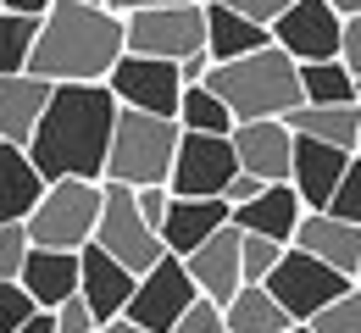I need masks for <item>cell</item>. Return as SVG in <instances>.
<instances>
[{
	"mask_svg": "<svg viewBox=\"0 0 361 333\" xmlns=\"http://www.w3.org/2000/svg\"><path fill=\"white\" fill-rule=\"evenodd\" d=\"M339 67L361 78V17H345V28H339Z\"/></svg>",
	"mask_w": 361,
	"mask_h": 333,
	"instance_id": "obj_37",
	"label": "cell"
},
{
	"mask_svg": "<svg viewBox=\"0 0 361 333\" xmlns=\"http://www.w3.org/2000/svg\"><path fill=\"white\" fill-rule=\"evenodd\" d=\"M262 289H267L272 300L283 306V317L300 328V322H312L322 306H334L339 294H350L356 284H350V278H339L334 267L312 261V256H300V250L289 244V250H283V261L267 272V284H262Z\"/></svg>",
	"mask_w": 361,
	"mask_h": 333,
	"instance_id": "obj_7",
	"label": "cell"
},
{
	"mask_svg": "<svg viewBox=\"0 0 361 333\" xmlns=\"http://www.w3.org/2000/svg\"><path fill=\"white\" fill-rule=\"evenodd\" d=\"M195 300H200V294H195V284H189L183 261H178V256H161L150 272H139L134 300H128L123 322H134L139 333H173V322H178Z\"/></svg>",
	"mask_w": 361,
	"mask_h": 333,
	"instance_id": "obj_10",
	"label": "cell"
},
{
	"mask_svg": "<svg viewBox=\"0 0 361 333\" xmlns=\"http://www.w3.org/2000/svg\"><path fill=\"white\" fill-rule=\"evenodd\" d=\"M322 6H334V17H361V0H322Z\"/></svg>",
	"mask_w": 361,
	"mask_h": 333,
	"instance_id": "obj_43",
	"label": "cell"
},
{
	"mask_svg": "<svg viewBox=\"0 0 361 333\" xmlns=\"http://www.w3.org/2000/svg\"><path fill=\"white\" fill-rule=\"evenodd\" d=\"M173 122H178V134H217V139H228V134H233V117H228V106L212 95L206 84H195V89H183V95H178Z\"/></svg>",
	"mask_w": 361,
	"mask_h": 333,
	"instance_id": "obj_26",
	"label": "cell"
},
{
	"mask_svg": "<svg viewBox=\"0 0 361 333\" xmlns=\"http://www.w3.org/2000/svg\"><path fill=\"white\" fill-rule=\"evenodd\" d=\"M167 200H173V194L161 189V184H156V189H134V206H139V217H145V222H150L156 234H161V217H167Z\"/></svg>",
	"mask_w": 361,
	"mask_h": 333,
	"instance_id": "obj_38",
	"label": "cell"
},
{
	"mask_svg": "<svg viewBox=\"0 0 361 333\" xmlns=\"http://www.w3.org/2000/svg\"><path fill=\"white\" fill-rule=\"evenodd\" d=\"M39 317V306L23 294V284H0V333H17Z\"/></svg>",
	"mask_w": 361,
	"mask_h": 333,
	"instance_id": "obj_33",
	"label": "cell"
},
{
	"mask_svg": "<svg viewBox=\"0 0 361 333\" xmlns=\"http://www.w3.org/2000/svg\"><path fill=\"white\" fill-rule=\"evenodd\" d=\"M306 328H312V333H361V289L339 294L334 306H322Z\"/></svg>",
	"mask_w": 361,
	"mask_h": 333,
	"instance_id": "obj_31",
	"label": "cell"
},
{
	"mask_svg": "<svg viewBox=\"0 0 361 333\" xmlns=\"http://www.w3.org/2000/svg\"><path fill=\"white\" fill-rule=\"evenodd\" d=\"M17 333H50V317H45V311H39V317H34L28 328H17Z\"/></svg>",
	"mask_w": 361,
	"mask_h": 333,
	"instance_id": "obj_45",
	"label": "cell"
},
{
	"mask_svg": "<svg viewBox=\"0 0 361 333\" xmlns=\"http://www.w3.org/2000/svg\"><path fill=\"white\" fill-rule=\"evenodd\" d=\"M94 222H100V184H78V178H61V184H45L39 206L28 211V244L34 250H67L78 256L94 239Z\"/></svg>",
	"mask_w": 361,
	"mask_h": 333,
	"instance_id": "obj_5",
	"label": "cell"
},
{
	"mask_svg": "<svg viewBox=\"0 0 361 333\" xmlns=\"http://www.w3.org/2000/svg\"><path fill=\"white\" fill-rule=\"evenodd\" d=\"M283 250L289 244H272L262 234H239V272H245V284H267V272L283 261Z\"/></svg>",
	"mask_w": 361,
	"mask_h": 333,
	"instance_id": "obj_30",
	"label": "cell"
},
{
	"mask_svg": "<svg viewBox=\"0 0 361 333\" xmlns=\"http://www.w3.org/2000/svg\"><path fill=\"white\" fill-rule=\"evenodd\" d=\"M106 89L117 100V111H145V117H167V122H173L178 95H183L173 61H150V56H128V50H123V61L111 67Z\"/></svg>",
	"mask_w": 361,
	"mask_h": 333,
	"instance_id": "obj_11",
	"label": "cell"
},
{
	"mask_svg": "<svg viewBox=\"0 0 361 333\" xmlns=\"http://www.w3.org/2000/svg\"><path fill=\"white\" fill-rule=\"evenodd\" d=\"M189 6H206V0H189Z\"/></svg>",
	"mask_w": 361,
	"mask_h": 333,
	"instance_id": "obj_51",
	"label": "cell"
},
{
	"mask_svg": "<svg viewBox=\"0 0 361 333\" xmlns=\"http://www.w3.org/2000/svg\"><path fill=\"white\" fill-rule=\"evenodd\" d=\"M206 89L228 106L233 122H283L300 106V67L283 56L278 45L239 56L206 73Z\"/></svg>",
	"mask_w": 361,
	"mask_h": 333,
	"instance_id": "obj_3",
	"label": "cell"
},
{
	"mask_svg": "<svg viewBox=\"0 0 361 333\" xmlns=\"http://www.w3.org/2000/svg\"><path fill=\"white\" fill-rule=\"evenodd\" d=\"M217 6H228L233 17H245V23H256V28H272L295 0H217Z\"/></svg>",
	"mask_w": 361,
	"mask_h": 333,
	"instance_id": "obj_34",
	"label": "cell"
},
{
	"mask_svg": "<svg viewBox=\"0 0 361 333\" xmlns=\"http://www.w3.org/2000/svg\"><path fill=\"white\" fill-rule=\"evenodd\" d=\"M228 200H167V217H161V250L167 256H195L206 239L228 228Z\"/></svg>",
	"mask_w": 361,
	"mask_h": 333,
	"instance_id": "obj_18",
	"label": "cell"
},
{
	"mask_svg": "<svg viewBox=\"0 0 361 333\" xmlns=\"http://www.w3.org/2000/svg\"><path fill=\"white\" fill-rule=\"evenodd\" d=\"M339 28H345V17H334V6H322V0H295L267 34L295 67H306V61H339Z\"/></svg>",
	"mask_w": 361,
	"mask_h": 333,
	"instance_id": "obj_12",
	"label": "cell"
},
{
	"mask_svg": "<svg viewBox=\"0 0 361 333\" xmlns=\"http://www.w3.org/2000/svg\"><path fill=\"white\" fill-rule=\"evenodd\" d=\"M50 317V333H94V317H90V306L73 294V300H61L56 311H45Z\"/></svg>",
	"mask_w": 361,
	"mask_h": 333,
	"instance_id": "obj_36",
	"label": "cell"
},
{
	"mask_svg": "<svg viewBox=\"0 0 361 333\" xmlns=\"http://www.w3.org/2000/svg\"><path fill=\"white\" fill-rule=\"evenodd\" d=\"M233 161L245 178L256 184H289V156H295V134L283 122H233Z\"/></svg>",
	"mask_w": 361,
	"mask_h": 333,
	"instance_id": "obj_13",
	"label": "cell"
},
{
	"mask_svg": "<svg viewBox=\"0 0 361 333\" xmlns=\"http://www.w3.org/2000/svg\"><path fill=\"white\" fill-rule=\"evenodd\" d=\"M233 172H239V161H233V144L228 139H217V134H178L167 194L173 200H223Z\"/></svg>",
	"mask_w": 361,
	"mask_h": 333,
	"instance_id": "obj_9",
	"label": "cell"
},
{
	"mask_svg": "<svg viewBox=\"0 0 361 333\" xmlns=\"http://www.w3.org/2000/svg\"><path fill=\"white\" fill-rule=\"evenodd\" d=\"M45 178L34 172L28 150L17 144H0V222H28V211L39 206Z\"/></svg>",
	"mask_w": 361,
	"mask_h": 333,
	"instance_id": "obj_23",
	"label": "cell"
},
{
	"mask_svg": "<svg viewBox=\"0 0 361 333\" xmlns=\"http://www.w3.org/2000/svg\"><path fill=\"white\" fill-rule=\"evenodd\" d=\"M183 272H189V284H195L200 300L228 306V300L239 294V284H245V272H239V228H233V222L217 228L195 256H183Z\"/></svg>",
	"mask_w": 361,
	"mask_h": 333,
	"instance_id": "obj_15",
	"label": "cell"
},
{
	"mask_svg": "<svg viewBox=\"0 0 361 333\" xmlns=\"http://www.w3.org/2000/svg\"><path fill=\"white\" fill-rule=\"evenodd\" d=\"M300 106H356V78L339 61H306L300 67Z\"/></svg>",
	"mask_w": 361,
	"mask_h": 333,
	"instance_id": "obj_27",
	"label": "cell"
},
{
	"mask_svg": "<svg viewBox=\"0 0 361 333\" xmlns=\"http://www.w3.org/2000/svg\"><path fill=\"white\" fill-rule=\"evenodd\" d=\"M94 333H139V328H134V322H123V317H117V322H100Z\"/></svg>",
	"mask_w": 361,
	"mask_h": 333,
	"instance_id": "obj_44",
	"label": "cell"
},
{
	"mask_svg": "<svg viewBox=\"0 0 361 333\" xmlns=\"http://www.w3.org/2000/svg\"><path fill=\"white\" fill-rule=\"evenodd\" d=\"M45 106H50V84H45V78H34V73H11V78H0V144L28 150L39 117H45Z\"/></svg>",
	"mask_w": 361,
	"mask_h": 333,
	"instance_id": "obj_19",
	"label": "cell"
},
{
	"mask_svg": "<svg viewBox=\"0 0 361 333\" xmlns=\"http://www.w3.org/2000/svg\"><path fill=\"white\" fill-rule=\"evenodd\" d=\"M28 228L23 222H0V284H17L23 261H28Z\"/></svg>",
	"mask_w": 361,
	"mask_h": 333,
	"instance_id": "obj_32",
	"label": "cell"
},
{
	"mask_svg": "<svg viewBox=\"0 0 361 333\" xmlns=\"http://www.w3.org/2000/svg\"><path fill=\"white\" fill-rule=\"evenodd\" d=\"M300 217H306V206L295 200V189H289V184H267L256 200L233 206L228 222H233L239 234H262V239H272V244H289L295 228H300Z\"/></svg>",
	"mask_w": 361,
	"mask_h": 333,
	"instance_id": "obj_20",
	"label": "cell"
},
{
	"mask_svg": "<svg viewBox=\"0 0 361 333\" xmlns=\"http://www.w3.org/2000/svg\"><path fill=\"white\" fill-rule=\"evenodd\" d=\"M350 167V150H334V144H317V139H295V156H289V189L306 211H322L334 184L345 178Z\"/></svg>",
	"mask_w": 361,
	"mask_h": 333,
	"instance_id": "obj_17",
	"label": "cell"
},
{
	"mask_svg": "<svg viewBox=\"0 0 361 333\" xmlns=\"http://www.w3.org/2000/svg\"><path fill=\"white\" fill-rule=\"evenodd\" d=\"M289 333H312V328H306V322H300V328H289Z\"/></svg>",
	"mask_w": 361,
	"mask_h": 333,
	"instance_id": "obj_48",
	"label": "cell"
},
{
	"mask_svg": "<svg viewBox=\"0 0 361 333\" xmlns=\"http://www.w3.org/2000/svg\"><path fill=\"white\" fill-rule=\"evenodd\" d=\"M322 217H334V222H350V228H361V156H350V167H345V178L334 184L328 206H322Z\"/></svg>",
	"mask_w": 361,
	"mask_h": 333,
	"instance_id": "obj_29",
	"label": "cell"
},
{
	"mask_svg": "<svg viewBox=\"0 0 361 333\" xmlns=\"http://www.w3.org/2000/svg\"><path fill=\"white\" fill-rule=\"evenodd\" d=\"M134 284H139V278L128 272V267H117L106 250H94V244L78 250V300L90 306L94 328H100V322H117V317L128 311Z\"/></svg>",
	"mask_w": 361,
	"mask_h": 333,
	"instance_id": "obj_14",
	"label": "cell"
},
{
	"mask_svg": "<svg viewBox=\"0 0 361 333\" xmlns=\"http://www.w3.org/2000/svg\"><path fill=\"white\" fill-rule=\"evenodd\" d=\"M350 156H361V128H356V150H350Z\"/></svg>",
	"mask_w": 361,
	"mask_h": 333,
	"instance_id": "obj_47",
	"label": "cell"
},
{
	"mask_svg": "<svg viewBox=\"0 0 361 333\" xmlns=\"http://www.w3.org/2000/svg\"><path fill=\"white\" fill-rule=\"evenodd\" d=\"M289 244H295L300 256H312V261L334 267L339 278H350V284H356V267H361V228H350V222H334V217H322V211H306Z\"/></svg>",
	"mask_w": 361,
	"mask_h": 333,
	"instance_id": "obj_16",
	"label": "cell"
},
{
	"mask_svg": "<svg viewBox=\"0 0 361 333\" xmlns=\"http://www.w3.org/2000/svg\"><path fill=\"white\" fill-rule=\"evenodd\" d=\"M17 284H23V294L39 311H56L61 300L78 294V256H67V250H28Z\"/></svg>",
	"mask_w": 361,
	"mask_h": 333,
	"instance_id": "obj_21",
	"label": "cell"
},
{
	"mask_svg": "<svg viewBox=\"0 0 361 333\" xmlns=\"http://www.w3.org/2000/svg\"><path fill=\"white\" fill-rule=\"evenodd\" d=\"M206 73H212V56H206V50H195V56H183V61H178V84H183V89L206 84Z\"/></svg>",
	"mask_w": 361,
	"mask_h": 333,
	"instance_id": "obj_39",
	"label": "cell"
},
{
	"mask_svg": "<svg viewBox=\"0 0 361 333\" xmlns=\"http://www.w3.org/2000/svg\"><path fill=\"white\" fill-rule=\"evenodd\" d=\"M56 0H0V11H17V17H45Z\"/></svg>",
	"mask_w": 361,
	"mask_h": 333,
	"instance_id": "obj_42",
	"label": "cell"
},
{
	"mask_svg": "<svg viewBox=\"0 0 361 333\" xmlns=\"http://www.w3.org/2000/svg\"><path fill=\"white\" fill-rule=\"evenodd\" d=\"M117 61H123V17L78 0H56L39 17L28 73L61 89V84H106Z\"/></svg>",
	"mask_w": 361,
	"mask_h": 333,
	"instance_id": "obj_2",
	"label": "cell"
},
{
	"mask_svg": "<svg viewBox=\"0 0 361 333\" xmlns=\"http://www.w3.org/2000/svg\"><path fill=\"white\" fill-rule=\"evenodd\" d=\"M223 322H228V333H289L295 328L283 317V306L262 284H239V294L223 306Z\"/></svg>",
	"mask_w": 361,
	"mask_h": 333,
	"instance_id": "obj_25",
	"label": "cell"
},
{
	"mask_svg": "<svg viewBox=\"0 0 361 333\" xmlns=\"http://www.w3.org/2000/svg\"><path fill=\"white\" fill-rule=\"evenodd\" d=\"M200 17H206V56H212V67L239 61V56H256V50L272 45L267 28H256V23H245V17H233V11L217 6V0H206V6H200Z\"/></svg>",
	"mask_w": 361,
	"mask_h": 333,
	"instance_id": "obj_22",
	"label": "cell"
},
{
	"mask_svg": "<svg viewBox=\"0 0 361 333\" xmlns=\"http://www.w3.org/2000/svg\"><path fill=\"white\" fill-rule=\"evenodd\" d=\"M173 333H228L223 306H212V300H195V306L183 311L178 322H173Z\"/></svg>",
	"mask_w": 361,
	"mask_h": 333,
	"instance_id": "obj_35",
	"label": "cell"
},
{
	"mask_svg": "<svg viewBox=\"0 0 361 333\" xmlns=\"http://www.w3.org/2000/svg\"><path fill=\"white\" fill-rule=\"evenodd\" d=\"M34 39H39V17L0 11V78H11V73H28Z\"/></svg>",
	"mask_w": 361,
	"mask_h": 333,
	"instance_id": "obj_28",
	"label": "cell"
},
{
	"mask_svg": "<svg viewBox=\"0 0 361 333\" xmlns=\"http://www.w3.org/2000/svg\"><path fill=\"white\" fill-rule=\"evenodd\" d=\"M78 6H100V11H106V0H78Z\"/></svg>",
	"mask_w": 361,
	"mask_h": 333,
	"instance_id": "obj_46",
	"label": "cell"
},
{
	"mask_svg": "<svg viewBox=\"0 0 361 333\" xmlns=\"http://www.w3.org/2000/svg\"><path fill=\"white\" fill-rule=\"evenodd\" d=\"M173 150H178V122L145 117V111H117L111 150H106V178L100 184H123V189H156L161 184L167 189Z\"/></svg>",
	"mask_w": 361,
	"mask_h": 333,
	"instance_id": "obj_4",
	"label": "cell"
},
{
	"mask_svg": "<svg viewBox=\"0 0 361 333\" xmlns=\"http://www.w3.org/2000/svg\"><path fill=\"white\" fill-rule=\"evenodd\" d=\"M356 106H361V78H356Z\"/></svg>",
	"mask_w": 361,
	"mask_h": 333,
	"instance_id": "obj_49",
	"label": "cell"
},
{
	"mask_svg": "<svg viewBox=\"0 0 361 333\" xmlns=\"http://www.w3.org/2000/svg\"><path fill=\"white\" fill-rule=\"evenodd\" d=\"M161 6H189V0H106L111 17H134V11H161Z\"/></svg>",
	"mask_w": 361,
	"mask_h": 333,
	"instance_id": "obj_41",
	"label": "cell"
},
{
	"mask_svg": "<svg viewBox=\"0 0 361 333\" xmlns=\"http://www.w3.org/2000/svg\"><path fill=\"white\" fill-rule=\"evenodd\" d=\"M94 250H106L117 267H128V272H150L167 250H161V234L139 217L134 206V189H123V184H100V222H94Z\"/></svg>",
	"mask_w": 361,
	"mask_h": 333,
	"instance_id": "obj_6",
	"label": "cell"
},
{
	"mask_svg": "<svg viewBox=\"0 0 361 333\" xmlns=\"http://www.w3.org/2000/svg\"><path fill=\"white\" fill-rule=\"evenodd\" d=\"M123 50L150 56V61H173L206 50V17L200 6H161V11H134L123 17Z\"/></svg>",
	"mask_w": 361,
	"mask_h": 333,
	"instance_id": "obj_8",
	"label": "cell"
},
{
	"mask_svg": "<svg viewBox=\"0 0 361 333\" xmlns=\"http://www.w3.org/2000/svg\"><path fill=\"white\" fill-rule=\"evenodd\" d=\"M356 289H361V267H356Z\"/></svg>",
	"mask_w": 361,
	"mask_h": 333,
	"instance_id": "obj_50",
	"label": "cell"
},
{
	"mask_svg": "<svg viewBox=\"0 0 361 333\" xmlns=\"http://www.w3.org/2000/svg\"><path fill=\"white\" fill-rule=\"evenodd\" d=\"M111 122H117V100L106 84H61L50 89V106L28 139V161L45 184L78 178L100 184L106 178V150H111Z\"/></svg>",
	"mask_w": 361,
	"mask_h": 333,
	"instance_id": "obj_1",
	"label": "cell"
},
{
	"mask_svg": "<svg viewBox=\"0 0 361 333\" xmlns=\"http://www.w3.org/2000/svg\"><path fill=\"white\" fill-rule=\"evenodd\" d=\"M267 189V184H256V178H245V172H233V184L223 189V200H228V211L233 206H245V200H256V194Z\"/></svg>",
	"mask_w": 361,
	"mask_h": 333,
	"instance_id": "obj_40",
	"label": "cell"
},
{
	"mask_svg": "<svg viewBox=\"0 0 361 333\" xmlns=\"http://www.w3.org/2000/svg\"><path fill=\"white\" fill-rule=\"evenodd\" d=\"M283 128L295 139H317L334 150H356V128H361V106H295L283 117Z\"/></svg>",
	"mask_w": 361,
	"mask_h": 333,
	"instance_id": "obj_24",
	"label": "cell"
}]
</instances>
